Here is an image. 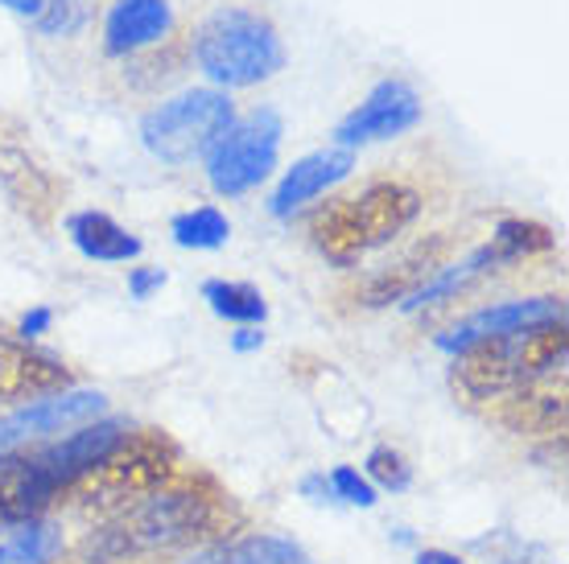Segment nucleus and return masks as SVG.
Masks as SVG:
<instances>
[{"mask_svg":"<svg viewBox=\"0 0 569 564\" xmlns=\"http://www.w3.org/2000/svg\"><path fill=\"white\" fill-rule=\"evenodd\" d=\"M214 527V498L199 486H161L141 503L116 511L79 544V564H124L144 552L194 544Z\"/></svg>","mask_w":569,"mask_h":564,"instance_id":"nucleus-1","label":"nucleus"},{"mask_svg":"<svg viewBox=\"0 0 569 564\" xmlns=\"http://www.w3.org/2000/svg\"><path fill=\"white\" fill-rule=\"evenodd\" d=\"M417 214H421V194L413 185L385 178L318 207L310 214V240L335 269H356L368 252L409 231Z\"/></svg>","mask_w":569,"mask_h":564,"instance_id":"nucleus-2","label":"nucleus"},{"mask_svg":"<svg viewBox=\"0 0 569 564\" xmlns=\"http://www.w3.org/2000/svg\"><path fill=\"white\" fill-rule=\"evenodd\" d=\"M566 354V318H553V322L525 325L516 334L475 342L467 351H458L450 380H455V392H462L467 400H508L549 375H561Z\"/></svg>","mask_w":569,"mask_h":564,"instance_id":"nucleus-3","label":"nucleus"},{"mask_svg":"<svg viewBox=\"0 0 569 564\" xmlns=\"http://www.w3.org/2000/svg\"><path fill=\"white\" fill-rule=\"evenodd\" d=\"M190 54L219 91L269 83L284 67L281 29L257 4H219L194 29Z\"/></svg>","mask_w":569,"mask_h":564,"instance_id":"nucleus-4","label":"nucleus"},{"mask_svg":"<svg viewBox=\"0 0 569 564\" xmlns=\"http://www.w3.org/2000/svg\"><path fill=\"white\" fill-rule=\"evenodd\" d=\"M182 17L173 0H108L100 17V54L129 74L166 79L178 62Z\"/></svg>","mask_w":569,"mask_h":564,"instance_id":"nucleus-5","label":"nucleus"},{"mask_svg":"<svg viewBox=\"0 0 569 564\" xmlns=\"http://www.w3.org/2000/svg\"><path fill=\"white\" fill-rule=\"evenodd\" d=\"M236 103L219 87H190L173 99H161L157 108L141 115L144 149L166 165H190L207 161L219 137L236 124Z\"/></svg>","mask_w":569,"mask_h":564,"instance_id":"nucleus-6","label":"nucleus"},{"mask_svg":"<svg viewBox=\"0 0 569 564\" xmlns=\"http://www.w3.org/2000/svg\"><path fill=\"white\" fill-rule=\"evenodd\" d=\"M173 479V445L161 433H129L87 479H79L67 494L83 511H116L141 503L144 494L161 491Z\"/></svg>","mask_w":569,"mask_h":564,"instance_id":"nucleus-7","label":"nucleus"},{"mask_svg":"<svg viewBox=\"0 0 569 564\" xmlns=\"http://www.w3.org/2000/svg\"><path fill=\"white\" fill-rule=\"evenodd\" d=\"M281 137L284 124L272 108H257L252 115L236 120L207 153V182H211L214 194L240 198L269 182V173L277 170Z\"/></svg>","mask_w":569,"mask_h":564,"instance_id":"nucleus-8","label":"nucleus"},{"mask_svg":"<svg viewBox=\"0 0 569 564\" xmlns=\"http://www.w3.org/2000/svg\"><path fill=\"white\" fill-rule=\"evenodd\" d=\"M421 120V95H417L413 83L405 79H385L368 91V99L359 103L351 115H342L339 128H335V144L339 149H351L356 153L359 144L371 141H392L400 132Z\"/></svg>","mask_w":569,"mask_h":564,"instance_id":"nucleus-9","label":"nucleus"},{"mask_svg":"<svg viewBox=\"0 0 569 564\" xmlns=\"http://www.w3.org/2000/svg\"><path fill=\"white\" fill-rule=\"evenodd\" d=\"M100 392H74V387H62V392L38 395L21 409H13L9 416H0V453L17 450L26 441L38 437H54V433H67V429H79L87 421H100L103 412Z\"/></svg>","mask_w":569,"mask_h":564,"instance_id":"nucleus-10","label":"nucleus"},{"mask_svg":"<svg viewBox=\"0 0 569 564\" xmlns=\"http://www.w3.org/2000/svg\"><path fill=\"white\" fill-rule=\"evenodd\" d=\"M129 433H132L129 421H120V416L87 421V424H79L74 433H67L62 441H54V445H42L38 457H42V466L50 470V479H54L58 486H62V494H67L74 482L87 479L91 470L100 466L103 457L129 437Z\"/></svg>","mask_w":569,"mask_h":564,"instance_id":"nucleus-11","label":"nucleus"},{"mask_svg":"<svg viewBox=\"0 0 569 564\" xmlns=\"http://www.w3.org/2000/svg\"><path fill=\"white\" fill-rule=\"evenodd\" d=\"M71 387V367L26 339L0 334V404H29L38 395Z\"/></svg>","mask_w":569,"mask_h":564,"instance_id":"nucleus-12","label":"nucleus"},{"mask_svg":"<svg viewBox=\"0 0 569 564\" xmlns=\"http://www.w3.org/2000/svg\"><path fill=\"white\" fill-rule=\"evenodd\" d=\"M553 318H566V305H561V296H525V301H503V305H491V310H479L462 318L458 325H450L446 334H438V346L441 351H467L475 342H487V339H503V334H516V330H525V325H537V322H553Z\"/></svg>","mask_w":569,"mask_h":564,"instance_id":"nucleus-13","label":"nucleus"},{"mask_svg":"<svg viewBox=\"0 0 569 564\" xmlns=\"http://www.w3.org/2000/svg\"><path fill=\"white\" fill-rule=\"evenodd\" d=\"M351 170H356V153H351V149H339V144L313 149V153L298 157V161L284 170L281 185H277L269 198V211L277 214V219H289V214H298L306 202L322 198L339 182H347Z\"/></svg>","mask_w":569,"mask_h":564,"instance_id":"nucleus-14","label":"nucleus"},{"mask_svg":"<svg viewBox=\"0 0 569 564\" xmlns=\"http://www.w3.org/2000/svg\"><path fill=\"white\" fill-rule=\"evenodd\" d=\"M446 252H450V240L446 235H429L426 243H417V248L400 255L397 264H385V269L371 272L368 281L356 289V301L363 310H385L392 301H409L441 269Z\"/></svg>","mask_w":569,"mask_h":564,"instance_id":"nucleus-15","label":"nucleus"},{"mask_svg":"<svg viewBox=\"0 0 569 564\" xmlns=\"http://www.w3.org/2000/svg\"><path fill=\"white\" fill-rule=\"evenodd\" d=\"M67 235L87 260H100V264H129L144 252L141 240L129 235L112 214L103 211H74L67 219Z\"/></svg>","mask_w":569,"mask_h":564,"instance_id":"nucleus-16","label":"nucleus"},{"mask_svg":"<svg viewBox=\"0 0 569 564\" xmlns=\"http://www.w3.org/2000/svg\"><path fill=\"white\" fill-rule=\"evenodd\" d=\"M186 564H313L301 544L284 536H243L223 540L211 548L194 552Z\"/></svg>","mask_w":569,"mask_h":564,"instance_id":"nucleus-17","label":"nucleus"},{"mask_svg":"<svg viewBox=\"0 0 569 564\" xmlns=\"http://www.w3.org/2000/svg\"><path fill=\"white\" fill-rule=\"evenodd\" d=\"M62 552H67L62 527L46 520L17 523L13 536L0 540V564H58Z\"/></svg>","mask_w":569,"mask_h":564,"instance_id":"nucleus-18","label":"nucleus"},{"mask_svg":"<svg viewBox=\"0 0 569 564\" xmlns=\"http://www.w3.org/2000/svg\"><path fill=\"white\" fill-rule=\"evenodd\" d=\"M0 182L4 190L26 207V211H50L54 207V182L46 178V170H38L21 149H4L0 153Z\"/></svg>","mask_w":569,"mask_h":564,"instance_id":"nucleus-19","label":"nucleus"},{"mask_svg":"<svg viewBox=\"0 0 569 564\" xmlns=\"http://www.w3.org/2000/svg\"><path fill=\"white\" fill-rule=\"evenodd\" d=\"M202 301L211 305V313H219L223 322H236V325H260L269 318V305H264L257 284L207 281L202 284Z\"/></svg>","mask_w":569,"mask_h":564,"instance_id":"nucleus-20","label":"nucleus"},{"mask_svg":"<svg viewBox=\"0 0 569 564\" xmlns=\"http://www.w3.org/2000/svg\"><path fill=\"white\" fill-rule=\"evenodd\" d=\"M170 231L178 248H194V252H214L231 240V223L219 207H194V211L178 214Z\"/></svg>","mask_w":569,"mask_h":564,"instance_id":"nucleus-21","label":"nucleus"},{"mask_svg":"<svg viewBox=\"0 0 569 564\" xmlns=\"http://www.w3.org/2000/svg\"><path fill=\"white\" fill-rule=\"evenodd\" d=\"M491 248L499 252L503 264H516V260H525L532 252H549L553 248V231L532 223V219H503L496 226V235H491Z\"/></svg>","mask_w":569,"mask_h":564,"instance_id":"nucleus-22","label":"nucleus"},{"mask_svg":"<svg viewBox=\"0 0 569 564\" xmlns=\"http://www.w3.org/2000/svg\"><path fill=\"white\" fill-rule=\"evenodd\" d=\"M96 9H100V0H50L42 9V17L33 21V29L42 33V38H79L91 21H96Z\"/></svg>","mask_w":569,"mask_h":564,"instance_id":"nucleus-23","label":"nucleus"},{"mask_svg":"<svg viewBox=\"0 0 569 564\" xmlns=\"http://www.w3.org/2000/svg\"><path fill=\"white\" fill-rule=\"evenodd\" d=\"M368 479L380 482L385 491H405V486L413 482V470H409V462H405L397 450L380 445V450L368 453Z\"/></svg>","mask_w":569,"mask_h":564,"instance_id":"nucleus-24","label":"nucleus"},{"mask_svg":"<svg viewBox=\"0 0 569 564\" xmlns=\"http://www.w3.org/2000/svg\"><path fill=\"white\" fill-rule=\"evenodd\" d=\"M330 494H339L342 503H356V507H371L376 503V491H371V482L368 479H359L351 466H339V470H330Z\"/></svg>","mask_w":569,"mask_h":564,"instance_id":"nucleus-25","label":"nucleus"},{"mask_svg":"<svg viewBox=\"0 0 569 564\" xmlns=\"http://www.w3.org/2000/svg\"><path fill=\"white\" fill-rule=\"evenodd\" d=\"M161 284H166V272L161 269H132L129 272V293L137 296V301H149Z\"/></svg>","mask_w":569,"mask_h":564,"instance_id":"nucleus-26","label":"nucleus"},{"mask_svg":"<svg viewBox=\"0 0 569 564\" xmlns=\"http://www.w3.org/2000/svg\"><path fill=\"white\" fill-rule=\"evenodd\" d=\"M50 322H54V313L46 310V305H38V310H29L26 318H21V339H38V334H46L50 330Z\"/></svg>","mask_w":569,"mask_h":564,"instance_id":"nucleus-27","label":"nucleus"},{"mask_svg":"<svg viewBox=\"0 0 569 564\" xmlns=\"http://www.w3.org/2000/svg\"><path fill=\"white\" fill-rule=\"evenodd\" d=\"M9 13H17V17H29V21H38L42 17V9L50 4V0H0Z\"/></svg>","mask_w":569,"mask_h":564,"instance_id":"nucleus-28","label":"nucleus"},{"mask_svg":"<svg viewBox=\"0 0 569 564\" xmlns=\"http://www.w3.org/2000/svg\"><path fill=\"white\" fill-rule=\"evenodd\" d=\"M260 342H264V334H260L257 325H240V330L231 334V346H236V351H257Z\"/></svg>","mask_w":569,"mask_h":564,"instance_id":"nucleus-29","label":"nucleus"},{"mask_svg":"<svg viewBox=\"0 0 569 564\" xmlns=\"http://www.w3.org/2000/svg\"><path fill=\"white\" fill-rule=\"evenodd\" d=\"M417 564H467V561H458L455 552H441V548H426L421 556H417Z\"/></svg>","mask_w":569,"mask_h":564,"instance_id":"nucleus-30","label":"nucleus"}]
</instances>
